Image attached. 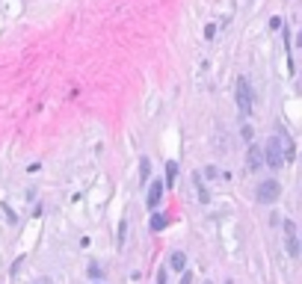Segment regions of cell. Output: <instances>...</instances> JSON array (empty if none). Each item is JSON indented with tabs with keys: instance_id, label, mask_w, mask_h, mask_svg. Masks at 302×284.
<instances>
[{
	"instance_id": "1",
	"label": "cell",
	"mask_w": 302,
	"mask_h": 284,
	"mask_svg": "<svg viewBox=\"0 0 302 284\" xmlns=\"http://www.w3.org/2000/svg\"><path fill=\"white\" fill-rule=\"evenodd\" d=\"M261 151H264V160H267L270 169H282L285 166V142L279 136H270L267 148H261Z\"/></svg>"
},
{
	"instance_id": "2",
	"label": "cell",
	"mask_w": 302,
	"mask_h": 284,
	"mask_svg": "<svg viewBox=\"0 0 302 284\" xmlns=\"http://www.w3.org/2000/svg\"><path fill=\"white\" fill-rule=\"evenodd\" d=\"M279 196H282V184H279L276 178L261 181L258 190H255V199H258L261 204H273V202H279Z\"/></svg>"
},
{
	"instance_id": "3",
	"label": "cell",
	"mask_w": 302,
	"mask_h": 284,
	"mask_svg": "<svg viewBox=\"0 0 302 284\" xmlns=\"http://www.w3.org/2000/svg\"><path fill=\"white\" fill-rule=\"evenodd\" d=\"M252 86H249V80L246 77H237V107H240V113L243 116H249L252 113Z\"/></svg>"
},
{
	"instance_id": "4",
	"label": "cell",
	"mask_w": 302,
	"mask_h": 284,
	"mask_svg": "<svg viewBox=\"0 0 302 284\" xmlns=\"http://www.w3.org/2000/svg\"><path fill=\"white\" fill-rule=\"evenodd\" d=\"M285 246H288L291 258H300V240H297V222L294 219H285Z\"/></svg>"
},
{
	"instance_id": "5",
	"label": "cell",
	"mask_w": 302,
	"mask_h": 284,
	"mask_svg": "<svg viewBox=\"0 0 302 284\" xmlns=\"http://www.w3.org/2000/svg\"><path fill=\"white\" fill-rule=\"evenodd\" d=\"M163 190H166V184L163 181H154L151 187H148V196H145V204L154 210L157 204H160V199H163Z\"/></svg>"
},
{
	"instance_id": "6",
	"label": "cell",
	"mask_w": 302,
	"mask_h": 284,
	"mask_svg": "<svg viewBox=\"0 0 302 284\" xmlns=\"http://www.w3.org/2000/svg\"><path fill=\"white\" fill-rule=\"evenodd\" d=\"M261 163H264V151H261L258 145H249V154H246V166H249V172H258Z\"/></svg>"
},
{
	"instance_id": "7",
	"label": "cell",
	"mask_w": 302,
	"mask_h": 284,
	"mask_svg": "<svg viewBox=\"0 0 302 284\" xmlns=\"http://www.w3.org/2000/svg\"><path fill=\"white\" fill-rule=\"evenodd\" d=\"M169 267L184 273V267H187V255H184V252H172V255H169Z\"/></svg>"
},
{
	"instance_id": "8",
	"label": "cell",
	"mask_w": 302,
	"mask_h": 284,
	"mask_svg": "<svg viewBox=\"0 0 302 284\" xmlns=\"http://www.w3.org/2000/svg\"><path fill=\"white\" fill-rule=\"evenodd\" d=\"M169 225V216H163V213H154L151 216V231H163Z\"/></svg>"
},
{
	"instance_id": "9",
	"label": "cell",
	"mask_w": 302,
	"mask_h": 284,
	"mask_svg": "<svg viewBox=\"0 0 302 284\" xmlns=\"http://www.w3.org/2000/svg\"><path fill=\"white\" fill-rule=\"evenodd\" d=\"M148 175H151V160L142 157V160H139V181H148Z\"/></svg>"
},
{
	"instance_id": "10",
	"label": "cell",
	"mask_w": 302,
	"mask_h": 284,
	"mask_svg": "<svg viewBox=\"0 0 302 284\" xmlns=\"http://www.w3.org/2000/svg\"><path fill=\"white\" fill-rule=\"evenodd\" d=\"M175 178H178V163H166V184H175Z\"/></svg>"
},
{
	"instance_id": "11",
	"label": "cell",
	"mask_w": 302,
	"mask_h": 284,
	"mask_svg": "<svg viewBox=\"0 0 302 284\" xmlns=\"http://www.w3.org/2000/svg\"><path fill=\"white\" fill-rule=\"evenodd\" d=\"M193 181H196V190H199V202H208L211 196H208V190H205V184H202V175H193Z\"/></svg>"
},
{
	"instance_id": "12",
	"label": "cell",
	"mask_w": 302,
	"mask_h": 284,
	"mask_svg": "<svg viewBox=\"0 0 302 284\" xmlns=\"http://www.w3.org/2000/svg\"><path fill=\"white\" fill-rule=\"evenodd\" d=\"M125 231H128V222H122V225H119V246L125 243Z\"/></svg>"
},
{
	"instance_id": "13",
	"label": "cell",
	"mask_w": 302,
	"mask_h": 284,
	"mask_svg": "<svg viewBox=\"0 0 302 284\" xmlns=\"http://www.w3.org/2000/svg\"><path fill=\"white\" fill-rule=\"evenodd\" d=\"M270 27H273V30H282V27H285V21H282V18H273V21H270Z\"/></svg>"
},
{
	"instance_id": "14",
	"label": "cell",
	"mask_w": 302,
	"mask_h": 284,
	"mask_svg": "<svg viewBox=\"0 0 302 284\" xmlns=\"http://www.w3.org/2000/svg\"><path fill=\"white\" fill-rule=\"evenodd\" d=\"M157 284H166V273H163V270L157 273Z\"/></svg>"
},
{
	"instance_id": "15",
	"label": "cell",
	"mask_w": 302,
	"mask_h": 284,
	"mask_svg": "<svg viewBox=\"0 0 302 284\" xmlns=\"http://www.w3.org/2000/svg\"><path fill=\"white\" fill-rule=\"evenodd\" d=\"M181 284H193V276H190V273H184V279H181Z\"/></svg>"
}]
</instances>
